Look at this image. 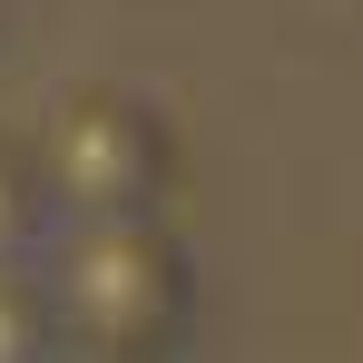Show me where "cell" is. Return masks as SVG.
Here are the masks:
<instances>
[{
    "label": "cell",
    "mask_w": 363,
    "mask_h": 363,
    "mask_svg": "<svg viewBox=\"0 0 363 363\" xmlns=\"http://www.w3.org/2000/svg\"><path fill=\"white\" fill-rule=\"evenodd\" d=\"M50 304H60V324L89 354H138V344H157L167 314H177V265H167V245L138 236L128 216H99V226L60 255Z\"/></svg>",
    "instance_id": "6da1fadb"
},
{
    "label": "cell",
    "mask_w": 363,
    "mask_h": 363,
    "mask_svg": "<svg viewBox=\"0 0 363 363\" xmlns=\"http://www.w3.org/2000/svg\"><path fill=\"white\" fill-rule=\"evenodd\" d=\"M50 186H60L69 206H89V216H128L138 186H147V128L128 118V108H108V99L69 108L50 128Z\"/></svg>",
    "instance_id": "7a4b0ae2"
},
{
    "label": "cell",
    "mask_w": 363,
    "mask_h": 363,
    "mask_svg": "<svg viewBox=\"0 0 363 363\" xmlns=\"http://www.w3.org/2000/svg\"><path fill=\"white\" fill-rule=\"evenodd\" d=\"M50 324H60V304L0 275V363H50Z\"/></svg>",
    "instance_id": "3957f363"
},
{
    "label": "cell",
    "mask_w": 363,
    "mask_h": 363,
    "mask_svg": "<svg viewBox=\"0 0 363 363\" xmlns=\"http://www.w3.org/2000/svg\"><path fill=\"white\" fill-rule=\"evenodd\" d=\"M20 236H30V177H20V167L0 157V255H10Z\"/></svg>",
    "instance_id": "277c9868"
},
{
    "label": "cell",
    "mask_w": 363,
    "mask_h": 363,
    "mask_svg": "<svg viewBox=\"0 0 363 363\" xmlns=\"http://www.w3.org/2000/svg\"><path fill=\"white\" fill-rule=\"evenodd\" d=\"M79 363H138V354H79Z\"/></svg>",
    "instance_id": "5b68a950"
}]
</instances>
